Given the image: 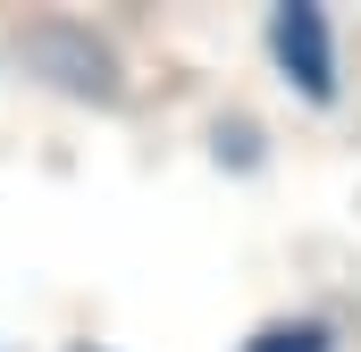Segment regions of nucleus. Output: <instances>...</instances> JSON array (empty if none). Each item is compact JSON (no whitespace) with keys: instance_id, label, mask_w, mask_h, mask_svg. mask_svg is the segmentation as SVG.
Segmentation results:
<instances>
[{"instance_id":"obj_1","label":"nucleus","mask_w":361,"mask_h":352,"mask_svg":"<svg viewBox=\"0 0 361 352\" xmlns=\"http://www.w3.org/2000/svg\"><path fill=\"white\" fill-rule=\"evenodd\" d=\"M269 51H277V68L311 92V101H328V92H336V34H328V8L286 0V8L269 17Z\"/></svg>"},{"instance_id":"obj_2","label":"nucleus","mask_w":361,"mask_h":352,"mask_svg":"<svg viewBox=\"0 0 361 352\" xmlns=\"http://www.w3.org/2000/svg\"><path fill=\"white\" fill-rule=\"evenodd\" d=\"M244 352H328V327L319 319H286V327H261Z\"/></svg>"}]
</instances>
